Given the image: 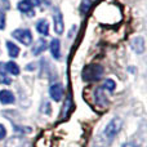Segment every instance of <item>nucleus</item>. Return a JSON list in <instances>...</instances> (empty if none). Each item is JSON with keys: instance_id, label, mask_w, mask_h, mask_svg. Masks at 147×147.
<instances>
[{"instance_id": "1", "label": "nucleus", "mask_w": 147, "mask_h": 147, "mask_svg": "<svg viewBox=\"0 0 147 147\" xmlns=\"http://www.w3.org/2000/svg\"><path fill=\"white\" fill-rule=\"evenodd\" d=\"M121 127H123V120L120 119V117H114V119H111L109 123H107V125L105 127V129L102 130L101 134L96 138L94 146L96 147L109 146L110 143L112 142V140L116 137L117 133L120 132Z\"/></svg>"}, {"instance_id": "2", "label": "nucleus", "mask_w": 147, "mask_h": 147, "mask_svg": "<svg viewBox=\"0 0 147 147\" xmlns=\"http://www.w3.org/2000/svg\"><path fill=\"white\" fill-rule=\"evenodd\" d=\"M103 75V67L101 65H88L85 69L83 70V79L85 81H97L101 79V76Z\"/></svg>"}, {"instance_id": "3", "label": "nucleus", "mask_w": 147, "mask_h": 147, "mask_svg": "<svg viewBox=\"0 0 147 147\" xmlns=\"http://www.w3.org/2000/svg\"><path fill=\"white\" fill-rule=\"evenodd\" d=\"M12 36L23 45H30L32 43V34L28 28H17L12 32Z\"/></svg>"}, {"instance_id": "4", "label": "nucleus", "mask_w": 147, "mask_h": 147, "mask_svg": "<svg viewBox=\"0 0 147 147\" xmlns=\"http://www.w3.org/2000/svg\"><path fill=\"white\" fill-rule=\"evenodd\" d=\"M53 23H54V32L57 35H61L63 34V28H65V23H63V17H62V13L59 12L58 8L54 9L53 13Z\"/></svg>"}, {"instance_id": "5", "label": "nucleus", "mask_w": 147, "mask_h": 147, "mask_svg": "<svg viewBox=\"0 0 147 147\" xmlns=\"http://www.w3.org/2000/svg\"><path fill=\"white\" fill-rule=\"evenodd\" d=\"M4 147H31V143L23 137H12L5 142Z\"/></svg>"}, {"instance_id": "6", "label": "nucleus", "mask_w": 147, "mask_h": 147, "mask_svg": "<svg viewBox=\"0 0 147 147\" xmlns=\"http://www.w3.org/2000/svg\"><path fill=\"white\" fill-rule=\"evenodd\" d=\"M63 86H62V84H53V85L51 86V89H49V94H51L52 99H54L56 102H59L62 99V97H63Z\"/></svg>"}, {"instance_id": "7", "label": "nucleus", "mask_w": 147, "mask_h": 147, "mask_svg": "<svg viewBox=\"0 0 147 147\" xmlns=\"http://www.w3.org/2000/svg\"><path fill=\"white\" fill-rule=\"evenodd\" d=\"M130 47L137 54H142L145 52V38L142 36H136L132 41H130Z\"/></svg>"}, {"instance_id": "8", "label": "nucleus", "mask_w": 147, "mask_h": 147, "mask_svg": "<svg viewBox=\"0 0 147 147\" xmlns=\"http://www.w3.org/2000/svg\"><path fill=\"white\" fill-rule=\"evenodd\" d=\"M94 99H96V103L101 107H105L109 105V98L105 94L103 88H97L94 92Z\"/></svg>"}, {"instance_id": "9", "label": "nucleus", "mask_w": 147, "mask_h": 147, "mask_svg": "<svg viewBox=\"0 0 147 147\" xmlns=\"http://www.w3.org/2000/svg\"><path fill=\"white\" fill-rule=\"evenodd\" d=\"M18 9L22 13L27 14L28 17H32L35 16V12H34V5L30 0H22V1L18 3Z\"/></svg>"}, {"instance_id": "10", "label": "nucleus", "mask_w": 147, "mask_h": 147, "mask_svg": "<svg viewBox=\"0 0 147 147\" xmlns=\"http://www.w3.org/2000/svg\"><path fill=\"white\" fill-rule=\"evenodd\" d=\"M0 102L3 105H12L16 102V97L10 90L3 89V90H0Z\"/></svg>"}, {"instance_id": "11", "label": "nucleus", "mask_w": 147, "mask_h": 147, "mask_svg": "<svg viewBox=\"0 0 147 147\" xmlns=\"http://www.w3.org/2000/svg\"><path fill=\"white\" fill-rule=\"evenodd\" d=\"M49 49H51V53H52V56H53L54 59L61 58V43H59L58 39H53V40L51 41Z\"/></svg>"}, {"instance_id": "12", "label": "nucleus", "mask_w": 147, "mask_h": 147, "mask_svg": "<svg viewBox=\"0 0 147 147\" xmlns=\"http://www.w3.org/2000/svg\"><path fill=\"white\" fill-rule=\"evenodd\" d=\"M47 48H48V45H47L45 39H43V38L39 39V40L35 43L34 48H32V54L34 56H39V54H41L43 52H45Z\"/></svg>"}, {"instance_id": "13", "label": "nucleus", "mask_w": 147, "mask_h": 147, "mask_svg": "<svg viewBox=\"0 0 147 147\" xmlns=\"http://www.w3.org/2000/svg\"><path fill=\"white\" fill-rule=\"evenodd\" d=\"M36 30H38V32L40 34V35L48 36V34H49V23H48V21L47 20L38 21V23H36Z\"/></svg>"}, {"instance_id": "14", "label": "nucleus", "mask_w": 147, "mask_h": 147, "mask_svg": "<svg viewBox=\"0 0 147 147\" xmlns=\"http://www.w3.org/2000/svg\"><path fill=\"white\" fill-rule=\"evenodd\" d=\"M7 49L10 58H17L18 54H20V48L12 41H7Z\"/></svg>"}, {"instance_id": "15", "label": "nucleus", "mask_w": 147, "mask_h": 147, "mask_svg": "<svg viewBox=\"0 0 147 147\" xmlns=\"http://www.w3.org/2000/svg\"><path fill=\"white\" fill-rule=\"evenodd\" d=\"M5 70H7V71L9 72V74L14 75V76L20 75V72H21V70H20V67H18V65L16 63V62H13V61H9V62H7V63H5Z\"/></svg>"}, {"instance_id": "16", "label": "nucleus", "mask_w": 147, "mask_h": 147, "mask_svg": "<svg viewBox=\"0 0 147 147\" xmlns=\"http://www.w3.org/2000/svg\"><path fill=\"white\" fill-rule=\"evenodd\" d=\"M94 1H96V0H83V1H81V7H80L81 13H83V14H85Z\"/></svg>"}, {"instance_id": "17", "label": "nucleus", "mask_w": 147, "mask_h": 147, "mask_svg": "<svg viewBox=\"0 0 147 147\" xmlns=\"http://www.w3.org/2000/svg\"><path fill=\"white\" fill-rule=\"evenodd\" d=\"M103 88L107 89L109 92H114V89L116 88V83H115L112 79H106L103 81Z\"/></svg>"}, {"instance_id": "18", "label": "nucleus", "mask_w": 147, "mask_h": 147, "mask_svg": "<svg viewBox=\"0 0 147 147\" xmlns=\"http://www.w3.org/2000/svg\"><path fill=\"white\" fill-rule=\"evenodd\" d=\"M71 107V97H67V99H66V105H63V107H62V114H61V117H63V116H66V114H67V111H69V109Z\"/></svg>"}, {"instance_id": "19", "label": "nucleus", "mask_w": 147, "mask_h": 147, "mask_svg": "<svg viewBox=\"0 0 147 147\" xmlns=\"http://www.w3.org/2000/svg\"><path fill=\"white\" fill-rule=\"evenodd\" d=\"M10 83H12V80L5 74L0 72V84H10Z\"/></svg>"}, {"instance_id": "20", "label": "nucleus", "mask_w": 147, "mask_h": 147, "mask_svg": "<svg viewBox=\"0 0 147 147\" xmlns=\"http://www.w3.org/2000/svg\"><path fill=\"white\" fill-rule=\"evenodd\" d=\"M5 28V14L1 9H0V30Z\"/></svg>"}, {"instance_id": "21", "label": "nucleus", "mask_w": 147, "mask_h": 147, "mask_svg": "<svg viewBox=\"0 0 147 147\" xmlns=\"http://www.w3.org/2000/svg\"><path fill=\"white\" fill-rule=\"evenodd\" d=\"M5 136H7V129H5V127L3 124H0V141L4 140Z\"/></svg>"}, {"instance_id": "22", "label": "nucleus", "mask_w": 147, "mask_h": 147, "mask_svg": "<svg viewBox=\"0 0 147 147\" xmlns=\"http://www.w3.org/2000/svg\"><path fill=\"white\" fill-rule=\"evenodd\" d=\"M0 5H3L5 9H9V1L8 0H0Z\"/></svg>"}, {"instance_id": "23", "label": "nucleus", "mask_w": 147, "mask_h": 147, "mask_svg": "<svg viewBox=\"0 0 147 147\" xmlns=\"http://www.w3.org/2000/svg\"><path fill=\"white\" fill-rule=\"evenodd\" d=\"M123 147H140V146L136 145V143H133V142H127V143L123 145Z\"/></svg>"}]
</instances>
